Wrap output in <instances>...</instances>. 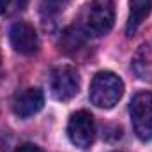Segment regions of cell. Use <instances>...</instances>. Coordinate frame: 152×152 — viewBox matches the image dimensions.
<instances>
[{"instance_id": "1", "label": "cell", "mask_w": 152, "mask_h": 152, "mask_svg": "<svg viewBox=\"0 0 152 152\" xmlns=\"http://www.w3.org/2000/svg\"><path fill=\"white\" fill-rule=\"evenodd\" d=\"M115 21L113 0H92L80 14V30L85 36L101 37L108 34Z\"/></svg>"}, {"instance_id": "2", "label": "cell", "mask_w": 152, "mask_h": 152, "mask_svg": "<svg viewBox=\"0 0 152 152\" xmlns=\"http://www.w3.org/2000/svg\"><path fill=\"white\" fill-rule=\"evenodd\" d=\"M124 94V83L112 71H101L90 83V101L97 108H113Z\"/></svg>"}, {"instance_id": "3", "label": "cell", "mask_w": 152, "mask_h": 152, "mask_svg": "<svg viewBox=\"0 0 152 152\" xmlns=\"http://www.w3.org/2000/svg\"><path fill=\"white\" fill-rule=\"evenodd\" d=\"M129 115L133 122L134 134L142 142L152 140V94L151 92H138L131 99Z\"/></svg>"}, {"instance_id": "4", "label": "cell", "mask_w": 152, "mask_h": 152, "mask_svg": "<svg viewBox=\"0 0 152 152\" xmlns=\"http://www.w3.org/2000/svg\"><path fill=\"white\" fill-rule=\"evenodd\" d=\"M51 94L58 101L73 99L80 90V75L71 66H60L51 73Z\"/></svg>"}, {"instance_id": "5", "label": "cell", "mask_w": 152, "mask_h": 152, "mask_svg": "<svg viewBox=\"0 0 152 152\" xmlns=\"http://www.w3.org/2000/svg\"><path fill=\"white\" fill-rule=\"evenodd\" d=\"M67 136L76 147L88 149L94 142V136H96L94 117L85 110L73 113L69 118V124H67Z\"/></svg>"}, {"instance_id": "6", "label": "cell", "mask_w": 152, "mask_h": 152, "mask_svg": "<svg viewBox=\"0 0 152 152\" xmlns=\"http://www.w3.org/2000/svg\"><path fill=\"white\" fill-rule=\"evenodd\" d=\"M9 39L12 48L21 53V55H32L37 50V34L34 30L32 25L25 23V21H18L11 27L9 32Z\"/></svg>"}, {"instance_id": "7", "label": "cell", "mask_w": 152, "mask_h": 152, "mask_svg": "<svg viewBox=\"0 0 152 152\" xmlns=\"http://www.w3.org/2000/svg\"><path fill=\"white\" fill-rule=\"evenodd\" d=\"M44 106V94L39 88H27L12 101V110L18 117H30Z\"/></svg>"}, {"instance_id": "8", "label": "cell", "mask_w": 152, "mask_h": 152, "mask_svg": "<svg viewBox=\"0 0 152 152\" xmlns=\"http://www.w3.org/2000/svg\"><path fill=\"white\" fill-rule=\"evenodd\" d=\"M151 7L152 0H129V18H127V25H126L127 36H133L138 30V27L149 16Z\"/></svg>"}, {"instance_id": "9", "label": "cell", "mask_w": 152, "mask_h": 152, "mask_svg": "<svg viewBox=\"0 0 152 152\" xmlns=\"http://www.w3.org/2000/svg\"><path fill=\"white\" fill-rule=\"evenodd\" d=\"M133 69L140 80L152 81V42L143 44L133 58Z\"/></svg>"}, {"instance_id": "10", "label": "cell", "mask_w": 152, "mask_h": 152, "mask_svg": "<svg viewBox=\"0 0 152 152\" xmlns=\"http://www.w3.org/2000/svg\"><path fill=\"white\" fill-rule=\"evenodd\" d=\"M83 42V32L80 28H67L62 39H60V46L67 51V50H78V46Z\"/></svg>"}, {"instance_id": "11", "label": "cell", "mask_w": 152, "mask_h": 152, "mask_svg": "<svg viewBox=\"0 0 152 152\" xmlns=\"http://www.w3.org/2000/svg\"><path fill=\"white\" fill-rule=\"evenodd\" d=\"M14 152H42V149L37 147V145H34V143H23V145H20Z\"/></svg>"}, {"instance_id": "12", "label": "cell", "mask_w": 152, "mask_h": 152, "mask_svg": "<svg viewBox=\"0 0 152 152\" xmlns=\"http://www.w3.org/2000/svg\"><path fill=\"white\" fill-rule=\"evenodd\" d=\"M9 4H11V0H0V14H5L7 12Z\"/></svg>"}, {"instance_id": "13", "label": "cell", "mask_w": 152, "mask_h": 152, "mask_svg": "<svg viewBox=\"0 0 152 152\" xmlns=\"http://www.w3.org/2000/svg\"><path fill=\"white\" fill-rule=\"evenodd\" d=\"M27 2H28V0H16V5H18V9H25Z\"/></svg>"}, {"instance_id": "14", "label": "cell", "mask_w": 152, "mask_h": 152, "mask_svg": "<svg viewBox=\"0 0 152 152\" xmlns=\"http://www.w3.org/2000/svg\"><path fill=\"white\" fill-rule=\"evenodd\" d=\"M0 64H2V57H0Z\"/></svg>"}]
</instances>
